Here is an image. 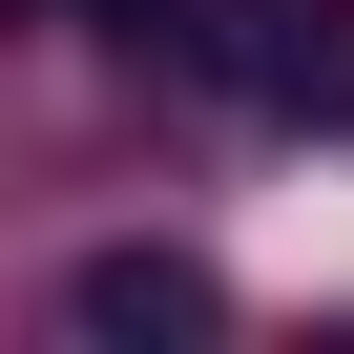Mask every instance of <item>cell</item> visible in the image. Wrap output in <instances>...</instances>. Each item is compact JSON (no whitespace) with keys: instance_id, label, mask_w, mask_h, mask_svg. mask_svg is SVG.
<instances>
[{"instance_id":"1","label":"cell","mask_w":354,"mask_h":354,"mask_svg":"<svg viewBox=\"0 0 354 354\" xmlns=\"http://www.w3.org/2000/svg\"><path fill=\"white\" fill-rule=\"evenodd\" d=\"M209 84L250 125H354V0H209Z\"/></svg>"},{"instance_id":"2","label":"cell","mask_w":354,"mask_h":354,"mask_svg":"<svg viewBox=\"0 0 354 354\" xmlns=\"http://www.w3.org/2000/svg\"><path fill=\"white\" fill-rule=\"evenodd\" d=\"M63 333L188 354V333H230V271H209V250H84V271H63Z\"/></svg>"}]
</instances>
